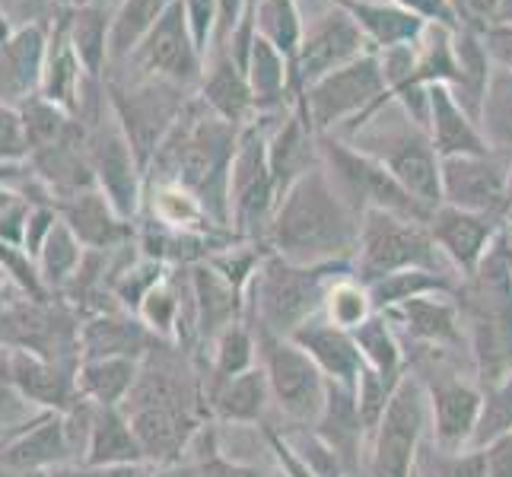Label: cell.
Masks as SVG:
<instances>
[{"instance_id": "cell-14", "label": "cell", "mask_w": 512, "mask_h": 477, "mask_svg": "<svg viewBox=\"0 0 512 477\" xmlns=\"http://www.w3.org/2000/svg\"><path fill=\"white\" fill-rule=\"evenodd\" d=\"M366 51H373V48H369V39L357 26V20H353L347 10H341L338 4H331L328 13L315 16V20L306 26L303 42H299V51L290 64L293 99L303 96L315 80H322L325 74H331V70L363 58Z\"/></svg>"}, {"instance_id": "cell-11", "label": "cell", "mask_w": 512, "mask_h": 477, "mask_svg": "<svg viewBox=\"0 0 512 477\" xmlns=\"http://www.w3.org/2000/svg\"><path fill=\"white\" fill-rule=\"evenodd\" d=\"M105 93H109L105 96L109 99V109L115 112L118 125L125 128L140 166L147 172L153 153L160 150L166 134L172 131V125L179 121L182 109L188 105V90L160 77L137 74L131 86L118 80H105Z\"/></svg>"}, {"instance_id": "cell-35", "label": "cell", "mask_w": 512, "mask_h": 477, "mask_svg": "<svg viewBox=\"0 0 512 477\" xmlns=\"http://www.w3.org/2000/svg\"><path fill=\"white\" fill-rule=\"evenodd\" d=\"M245 77H249L258 115L280 112L287 96L293 93L290 90V61L280 55L271 42H264L261 35H255V42H252L249 64H245Z\"/></svg>"}, {"instance_id": "cell-12", "label": "cell", "mask_w": 512, "mask_h": 477, "mask_svg": "<svg viewBox=\"0 0 512 477\" xmlns=\"http://www.w3.org/2000/svg\"><path fill=\"white\" fill-rule=\"evenodd\" d=\"M274 210L277 188L268 166V137L252 121L239 131L233 172H229V229L242 242L268 245Z\"/></svg>"}, {"instance_id": "cell-1", "label": "cell", "mask_w": 512, "mask_h": 477, "mask_svg": "<svg viewBox=\"0 0 512 477\" xmlns=\"http://www.w3.org/2000/svg\"><path fill=\"white\" fill-rule=\"evenodd\" d=\"M360 214L334 188L328 169L319 163L277 201L268 229V249L299 268L350 264L360 242Z\"/></svg>"}, {"instance_id": "cell-25", "label": "cell", "mask_w": 512, "mask_h": 477, "mask_svg": "<svg viewBox=\"0 0 512 477\" xmlns=\"http://www.w3.org/2000/svg\"><path fill=\"white\" fill-rule=\"evenodd\" d=\"M290 341L309 353L328 382L357 388L360 373H363V357H360V347L353 341L350 331L328 322V318L319 312L315 318H309L303 328H296L290 334Z\"/></svg>"}, {"instance_id": "cell-60", "label": "cell", "mask_w": 512, "mask_h": 477, "mask_svg": "<svg viewBox=\"0 0 512 477\" xmlns=\"http://www.w3.org/2000/svg\"><path fill=\"white\" fill-rule=\"evenodd\" d=\"M506 198H509V214H512V163H509V188H506Z\"/></svg>"}, {"instance_id": "cell-3", "label": "cell", "mask_w": 512, "mask_h": 477, "mask_svg": "<svg viewBox=\"0 0 512 477\" xmlns=\"http://www.w3.org/2000/svg\"><path fill=\"white\" fill-rule=\"evenodd\" d=\"M471 369L484 392L512 379V236L500 233L481 268L458 284Z\"/></svg>"}, {"instance_id": "cell-20", "label": "cell", "mask_w": 512, "mask_h": 477, "mask_svg": "<svg viewBox=\"0 0 512 477\" xmlns=\"http://www.w3.org/2000/svg\"><path fill=\"white\" fill-rule=\"evenodd\" d=\"M131 417V427L137 433V443L144 449L150 468L185 462V455L201 433L198 411H175V408H125Z\"/></svg>"}, {"instance_id": "cell-52", "label": "cell", "mask_w": 512, "mask_h": 477, "mask_svg": "<svg viewBox=\"0 0 512 477\" xmlns=\"http://www.w3.org/2000/svg\"><path fill=\"white\" fill-rule=\"evenodd\" d=\"M245 4L249 0H217V35H214V48H226V42L233 39L236 26L245 16Z\"/></svg>"}, {"instance_id": "cell-62", "label": "cell", "mask_w": 512, "mask_h": 477, "mask_svg": "<svg viewBox=\"0 0 512 477\" xmlns=\"http://www.w3.org/2000/svg\"><path fill=\"white\" fill-rule=\"evenodd\" d=\"M455 4H458V0H455Z\"/></svg>"}, {"instance_id": "cell-40", "label": "cell", "mask_w": 512, "mask_h": 477, "mask_svg": "<svg viewBox=\"0 0 512 477\" xmlns=\"http://www.w3.org/2000/svg\"><path fill=\"white\" fill-rule=\"evenodd\" d=\"M478 128L487 140L490 153L512 159V70L500 64H493L490 70Z\"/></svg>"}, {"instance_id": "cell-8", "label": "cell", "mask_w": 512, "mask_h": 477, "mask_svg": "<svg viewBox=\"0 0 512 477\" xmlns=\"http://www.w3.org/2000/svg\"><path fill=\"white\" fill-rule=\"evenodd\" d=\"M353 147L379 159L423 207L430 210L443 207V172H439L443 159H439L430 134L417 128L404 112H401V125H379L376 131H357L353 134Z\"/></svg>"}, {"instance_id": "cell-26", "label": "cell", "mask_w": 512, "mask_h": 477, "mask_svg": "<svg viewBox=\"0 0 512 477\" xmlns=\"http://www.w3.org/2000/svg\"><path fill=\"white\" fill-rule=\"evenodd\" d=\"M191 293H194V325H198V344H214L226 328L245 322V293L236 290L223 274L210 264L191 268Z\"/></svg>"}, {"instance_id": "cell-10", "label": "cell", "mask_w": 512, "mask_h": 477, "mask_svg": "<svg viewBox=\"0 0 512 477\" xmlns=\"http://www.w3.org/2000/svg\"><path fill=\"white\" fill-rule=\"evenodd\" d=\"M430 436V395L411 369L369 436V477H414L417 452Z\"/></svg>"}, {"instance_id": "cell-57", "label": "cell", "mask_w": 512, "mask_h": 477, "mask_svg": "<svg viewBox=\"0 0 512 477\" xmlns=\"http://www.w3.org/2000/svg\"><path fill=\"white\" fill-rule=\"evenodd\" d=\"M0 477H51L48 471H32V468H13L0 462Z\"/></svg>"}, {"instance_id": "cell-45", "label": "cell", "mask_w": 512, "mask_h": 477, "mask_svg": "<svg viewBox=\"0 0 512 477\" xmlns=\"http://www.w3.org/2000/svg\"><path fill=\"white\" fill-rule=\"evenodd\" d=\"M169 264L163 261H153V258H144V255H137L128 268H121V274L112 280V296H115V303L137 315V309L144 306V299L163 284V280L169 277Z\"/></svg>"}, {"instance_id": "cell-53", "label": "cell", "mask_w": 512, "mask_h": 477, "mask_svg": "<svg viewBox=\"0 0 512 477\" xmlns=\"http://www.w3.org/2000/svg\"><path fill=\"white\" fill-rule=\"evenodd\" d=\"M481 452L487 462V477H512V433L493 439Z\"/></svg>"}, {"instance_id": "cell-51", "label": "cell", "mask_w": 512, "mask_h": 477, "mask_svg": "<svg viewBox=\"0 0 512 477\" xmlns=\"http://www.w3.org/2000/svg\"><path fill=\"white\" fill-rule=\"evenodd\" d=\"M150 465H90V462H70L55 471L51 477H144Z\"/></svg>"}, {"instance_id": "cell-47", "label": "cell", "mask_w": 512, "mask_h": 477, "mask_svg": "<svg viewBox=\"0 0 512 477\" xmlns=\"http://www.w3.org/2000/svg\"><path fill=\"white\" fill-rule=\"evenodd\" d=\"M395 388H398L395 379H385L376 373V369L363 366L360 382H357V408H360V420H363L366 436H373V430L379 427V420L388 408V401H392Z\"/></svg>"}, {"instance_id": "cell-46", "label": "cell", "mask_w": 512, "mask_h": 477, "mask_svg": "<svg viewBox=\"0 0 512 477\" xmlns=\"http://www.w3.org/2000/svg\"><path fill=\"white\" fill-rule=\"evenodd\" d=\"M373 312L376 309H373V299H369L366 284H360L353 274L334 280L328 296H325V309H322V315L328 318V322H334L344 331L360 328Z\"/></svg>"}, {"instance_id": "cell-13", "label": "cell", "mask_w": 512, "mask_h": 477, "mask_svg": "<svg viewBox=\"0 0 512 477\" xmlns=\"http://www.w3.org/2000/svg\"><path fill=\"white\" fill-rule=\"evenodd\" d=\"M86 150H90V166L96 175V188L112 201L128 223L140 217V207H144V185L147 175L140 159L131 147V140L125 128L118 125L115 112L109 118H96L86 128Z\"/></svg>"}, {"instance_id": "cell-37", "label": "cell", "mask_w": 512, "mask_h": 477, "mask_svg": "<svg viewBox=\"0 0 512 477\" xmlns=\"http://www.w3.org/2000/svg\"><path fill=\"white\" fill-rule=\"evenodd\" d=\"M258 366V338L255 328L249 322H236L233 328H226L220 338L210 344V373H207V388L204 398L210 392H217L220 385L229 379H236L242 373Z\"/></svg>"}, {"instance_id": "cell-27", "label": "cell", "mask_w": 512, "mask_h": 477, "mask_svg": "<svg viewBox=\"0 0 512 477\" xmlns=\"http://www.w3.org/2000/svg\"><path fill=\"white\" fill-rule=\"evenodd\" d=\"M430 125L427 134L439 159L446 156H484L490 153L487 140L478 128V121L468 115V109L455 99L446 83H430Z\"/></svg>"}, {"instance_id": "cell-36", "label": "cell", "mask_w": 512, "mask_h": 477, "mask_svg": "<svg viewBox=\"0 0 512 477\" xmlns=\"http://www.w3.org/2000/svg\"><path fill=\"white\" fill-rule=\"evenodd\" d=\"M462 277L458 274H443V271H398V274H388L379 277L373 284H366L369 299H373V309L376 312H388L408 299H420V296H455Z\"/></svg>"}, {"instance_id": "cell-18", "label": "cell", "mask_w": 512, "mask_h": 477, "mask_svg": "<svg viewBox=\"0 0 512 477\" xmlns=\"http://www.w3.org/2000/svg\"><path fill=\"white\" fill-rule=\"evenodd\" d=\"M430 233L458 277H471L500 239V220L443 204L430 220Z\"/></svg>"}, {"instance_id": "cell-39", "label": "cell", "mask_w": 512, "mask_h": 477, "mask_svg": "<svg viewBox=\"0 0 512 477\" xmlns=\"http://www.w3.org/2000/svg\"><path fill=\"white\" fill-rule=\"evenodd\" d=\"M20 128H23V144H26V156L42 153L48 147H58L61 140H67L80 128V118L64 112L61 105L48 102L42 93L29 96L20 109Z\"/></svg>"}, {"instance_id": "cell-9", "label": "cell", "mask_w": 512, "mask_h": 477, "mask_svg": "<svg viewBox=\"0 0 512 477\" xmlns=\"http://www.w3.org/2000/svg\"><path fill=\"white\" fill-rule=\"evenodd\" d=\"M258 363L271 385L274 408L284 414L290 427H315L328 401V379L303 347L290 338L255 331Z\"/></svg>"}, {"instance_id": "cell-55", "label": "cell", "mask_w": 512, "mask_h": 477, "mask_svg": "<svg viewBox=\"0 0 512 477\" xmlns=\"http://www.w3.org/2000/svg\"><path fill=\"white\" fill-rule=\"evenodd\" d=\"M458 16H465V26H490L493 23V16H497V7H500V0H458Z\"/></svg>"}, {"instance_id": "cell-50", "label": "cell", "mask_w": 512, "mask_h": 477, "mask_svg": "<svg viewBox=\"0 0 512 477\" xmlns=\"http://www.w3.org/2000/svg\"><path fill=\"white\" fill-rule=\"evenodd\" d=\"M395 4L411 10L414 16H420V20H427V23L462 29V16H458L455 0H395Z\"/></svg>"}, {"instance_id": "cell-34", "label": "cell", "mask_w": 512, "mask_h": 477, "mask_svg": "<svg viewBox=\"0 0 512 477\" xmlns=\"http://www.w3.org/2000/svg\"><path fill=\"white\" fill-rule=\"evenodd\" d=\"M271 404H274L271 385H268V376H264L261 363L207 395V411L217 420L239 423V427H249V423L264 420Z\"/></svg>"}, {"instance_id": "cell-7", "label": "cell", "mask_w": 512, "mask_h": 477, "mask_svg": "<svg viewBox=\"0 0 512 477\" xmlns=\"http://www.w3.org/2000/svg\"><path fill=\"white\" fill-rule=\"evenodd\" d=\"M322 166L328 169L334 188L344 194V201L363 217L366 210H388V214L408 217L417 223H430L436 210L423 207L414 194L404 188L379 159L344 144L334 134H319Z\"/></svg>"}, {"instance_id": "cell-4", "label": "cell", "mask_w": 512, "mask_h": 477, "mask_svg": "<svg viewBox=\"0 0 512 477\" xmlns=\"http://www.w3.org/2000/svg\"><path fill=\"white\" fill-rule=\"evenodd\" d=\"M347 271H353L350 264L299 268V264L268 252L245 290V322L255 331L290 338L296 328H303L309 318L325 309L331 284L347 277Z\"/></svg>"}, {"instance_id": "cell-48", "label": "cell", "mask_w": 512, "mask_h": 477, "mask_svg": "<svg viewBox=\"0 0 512 477\" xmlns=\"http://www.w3.org/2000/svg\"><path fill=\"white\" fill-rule=\"evenodd\" d=\"M188 462H194V468H198L194 477H271L258 465H245V462H236V458H226L214 430H210L207 449L201 455H188Z\"/></svg>"}, {"instance_id": "cell-56", "label": "cell", "mask_w": 512, "mask_h": 477, "mask_svg": "<svg viewBox=\"0 0 512 477\" xmlns=\"http://www.w3.org/2000/svg\"><path fill=\"white\" fill-rule=\"evenodd\" d=\"M198 474V468H194V462H175V465H160V468H147L144 477H194Z\"/></svg>"}, {"instance_id": "cell-44", "label": "cell", "mask_w": 512, "mask_h": 477, "mask_svg": "<svg viewBox=\"0 0 512 477\" xmlns=\"http://www.w3.org/2000/svg\"><path fill=\"white\" fill-rule=\"evenodd\" d=\"M414 477H487L481 449H443L433 436L423 439Z\"/></svg>"}, {"instance_id": "cell-43", "label": "cell", "mask_w": 512, "mask_h": 477, "mask_svg": "<svg viewBox=\"0 0 512 477\" xmlns=\"http://www.w3.org/2000/svg\"><path fill=\"white\" fill-rule=\"evenodd\" d=\"M255 10V29L264 42H271L280 55H284L290 64L299 51V42H303V13H299L296 0H258V4H249Z\"/></svg>"}, {"instance_id": "cell-28", "label": "cell", "mask_w": 512, "mask_h": 477, "mask_svg": "<svg viewBox=\"0 0 512 477\" xmlns=\"http://www.w3.org/2000/svg\"><path fill=\"white\" fill-rule=\"evenodd\" d=\"M198 99L236 128L252 125L258 115L249 77H245V70L233 61L226 48H214V61H210V70L204 67Z\"/></svg>"}, {"instance_id": "cell-38", "label": "cell", "mask_w": 512, "mask_h": 477, "mask_svg": "<svg viewBox=\"0 0 512 477\" xmlns=\"http://www.w3.org/2000/svg\"><path fill=\"white\" fill-rule=\"evenodd\" d=\"M350 334L360 347L363 366L376 369V373L385 379H395V382L404 379V373H408L404 344L398 338V331L392 328V322H388L382 312H373L360 328H353Z\"/></svg>"}, {"instance_id": "cell-23", "label": "cell", "mask_w": 512, "mask_h": 477, "mask_svg": "<svg viewBox=\"0 0 512 477\" xmlns=\"http://www.w3.org/2000/svg\"><path fill=\"white\" fill-rule=\"evenodd\" d=\"M322 163L319 150V131L312 128L303 105L296 102V109L280 121V128L268 137V166L274 175L277 201L290 191L293 182H299L309 169Z\"/></svg>"}, {"instance_id": "cell-2", "label": "cell", "mask_w": 512, "mask_h": 477, "mask_svg": "<svg viewBox=\"0 0 512 477\" xmlns=\"http://www.w3.org/2000/svg\"><path fill=\"white\" fill-rule=\"evenodd\" d=\"M239 131L194 96L182 109L160 150L153 153L147 182H175L204 204L220 229H229V172L239 147Z\"/></svg>"}, {"instance_id": "cell-30", "label": "cell", "mask_w": 512, "mask_h": 477, "mask_svg": "<svg viewBox=\"0 0 512 477\" xmlns=\"http://www.w3.org/2000/svg\"><path fill=\"white\" fill-rule=\"evenodd\" d=\"M331 4H338L357 20V26L363 29V35L376 51L414 45L423 35V29H427V20L398 7L395 0L392 4H382V0H331Z\"/></svg>"}, {"instance_id": "cell-33", "label": "cell", "mask_w": 512, "mask_h": 477, "mask_svg": "<svg viewBox=\"0 0 512 477\" xmlns=\"http://www.w3.org/2000/svg\"><path fill=\"white\" fill-rule=\"evenodd\" d=\"M83 462L90 465H147L125 408H96Z\"/></svg>"}, {"instance_id": "cell-6", "label": "cell", "mask_w": 512, "mask_h": 477, "mask_svg": "<svg viewBox=\"0 0 512 477\" xmlns=\"http://www.w3.org/2000/svg\"><path fill=\"white\" fill-rule=\"evenodd\" d=\"M309 115L312 128L319 134H353L360 131L388 102V83L379 51H366L363 58L331 70L315 80L309 90L296 99Z\"/></svg>"}, {"instance_id": "cell-49", "label": "cell", "mask_w": 512, "mask_h": 477, "mask_svg": "<svg viewBox=\"0 0 512 477\" xmlns=\"http://www.w3.org/2000/svg\"><path fill=\"white\" fill-rule=\"evenodd\" d=\"M182 4L188 13L194 42H198V48L207 58V48H214V35H217V0H182Z\"/></svg>"}, {"instance_id": "cell-32", "label": "cell", "mask_w": 512, "mask_h": 477, "mask_svg": "<svg viewBox=\"0 0 512 477\" xmlns=\"http://www.w3.org/2000/svg\"><path fill=\"white\" fill-rule=\"evenodd\" d=\"M64 23H67V35L70 45H74L77 58L83 64V74L93 83H102V74L109 70L112 58H109V45H112V16L105 13L99 4H74L64 10Z\"/></svg>"}, {"instance_id": "cell-58", "label": "cell", "mask_w": 512, "mask_h": 477, "mask_svg": "<svg viewBox=\"0 0 512 477\" xmlns=\"http://www.w3.org/2000/svg\"><path fill=\"white\" fill-rule=\"evenodd\" d=\"M490 26H512V0H500L497 16H493Z\"/></svg>"}, {"instance_id": "cell-31", "label": "cell", "mask_w": 512, "mask_h": 477, "mask_svg": "<svg viewBox=\"0 0 512 477\" xmlns=\"http://www.w3.org/2000/svg\"><path fill=\"white\" fill-rule=\"evenodd\" d=\"M140 376L134 357H86L77 366V392L96 408H125Z\"/></svg>"}, {"instance_id": "cell-54", "label": "cell", "mask_w": 512, "mask_h": 477, "mask_svg": "<svg viewBox=\"0 0 512 477\" xmlns=\"http://www.w3.org/2000/svg\"><path fill=\"white\" fill-rule=\"evenodd\" d=\"M484 42L493 64L512 70V26H484Z\"/></svg>"}, {"instance_id": "cell-59", "label": "cell", "mask_w": 512, "mask_h": 477, "mask_svg": "<svg viewBox=\"0 0 512 477\" xmlns=\"http://www.w3.org/2000/svg\"><path fill=\"white\" fill-rule=\"evenodd\" d=\"M16 29L10 26V16L4 13V10H0V45H4V42H10V35H13Z\"/></svg>"}, {"instance_id": "cell-41", "label": "cell", "mask_w": 512, "mask_h": 477, "mask_svg": "<svg viewBox=\"0 0 512 477\" xmlns=\"http://www.w3.org/2000/svg\"><path fill=\"white\" fill-rule=\"evenodd\" d=\"M175 0H121V7L112 16V45L109 58L112 64L128 61L137 45L144 42V35L163 20V13Z\"/></svg>"}, {"instance_id": "cell-24", "label": "cell", "mask_w": 512, "mask_h": 477, "mask_svg": "<svg viewBox=\"0 0 512 477\" xmlns=\"http://www.w3.org/2000/svg\"><path fill=\"white\" fill-rule=\"evenodd\" d=\"M160 338L125 309L86 315L80 322V360L86 357H134L144 360Z\"/></svg>"}, {"instance_id": "cell-42", "label": "cell", "mask_w": 512, "mask_h": 477, "mask_svg": "<svg viewBox=\"0 0 512 477\" xmlns=\"http://www.w3.org/2000/svg\"><path fill=\"white\" fill-rule=\"evenodd\" d=\"M83 255H86L83 242L74 236V229L58 217L55 229H51L42 245V252L35 255V268H39V277L51 296H58L70 280H74Z\"/></svg>"}, {"instance_id": "cell-15", "label": "cell", "mask_w": 512, "mask_h": 477, "mask_svg": "<svg viewBox=\"0 0 512 477\" xmlns=\"http://www.w3.org/2000/svg\"><path fill=\"white\" fill-rule=\"evenodd\" d=\"M128 61L144 77H160L175 86H185V90L201 86L207 64H204V51L194 42L182 0H175L163 13V20L144 35V42L137 45V51Z\"/></svg>"}, {"instance_id": "cell-22", "label": "cell", "mask_w": 512, "mask_h": 477, "mask_svg": "<svg viewBox=\"0 0 512 477\" xmlns=\"http://www.w3.org/2000/svg\"><path fill=\"white\" fill-rule=\"evenodd\" d=\"M48 35L51 26L32 23L26 29H16L10 42L0 45V102L20 109L29 96L39 93L48 55Z\"/></svg>"}, {"instance_id": "cell-5", "label": "cell", "mask_w": 512, "mask_h": 477, "mask_svg": "<svg viewBox=\"0 0 512 477\" xmlns=\"http://www.w3.org/2000/svg\"><path fill=\"white\" fill-rule=\"evenodd\" d=\"M414 268L458 274L436 245L430 223H417L388 210H366L360 220L357 255H353V277L360 284H373L379 277Z\"/></svg>"}, {"instance_id": "cell-61", "label": "cell", "mask_w": 512, "mask_h": 477, "mask_svg": "<svg viewBox=\"0 0 512 477\" xmlns=\"http://www.w3.org/2000/svg\"><path fill=\"white\" fill-rule=\"evenodd\" d=\"M58 4H61V7L67 10V7H74V4H77V0H58Z\"/></svg>"}, {"instance_id": "cell-19", "label": "cell", "mask_w": 512, "mask_h": 477, "mask_svg": "<svg viewBox=\"0 0 512 477\" xmlns=\"http://www.w3.org/2000/svg\"><path fill=\"white\" fill-rule=\"evenodd\" d=\"M55 210H58V217L74 229V236L83 242V249H90V252H115L137 239L134 223L121 217L99 188H86L80 194L55 201Z\"/></svg>"}, {"instance_id": "cell-17", "label": "cell", "mask_w": 512, "mask_h": 477, "mask_svg": "<svg viewBox=\"0 0 512 477\" xmlns=\"http://www.w3.org/2000/svg\"><path fill=\"white\" fill-rule=\"evenodd\" d=\"M392 328L398 331L401 344L414 350H468L462 309L455 296H420L408 299L395 309L382 312Z\"/></svg>"}, {"instance_id": "cell-29", "label": "cell", "mask_w": 512, "mask_h": 477, "mask_svg": "<svg viewBox=\"0 0 512 477\" xmlns=\"http://www.w3.org/2000/svg\"><path fill=\"white\" fill-rule=\"evenodd\" d=\"M86 83H93V80L83 74V64L77 58L74 45H70L67 23H64V13H61L55 20V26H51V35H48V55H45L39 93L48 102L61 105L64 112L80 118V109L86 102L83 96H90V93H86Z\"/></svg>"}, {"instance_id": "cell-16", "label": "cell", "mask_w": 512, "mask_h": 477, "mask_svg": "<svg viewBox=\"0 0 512 477\" xmlns=\"http://www.w3.org/2000/svg\"><path fill=\"white\" fill-rule=\"evenodd\" d=\"M509 163L512 159L484 153V156H446L443 172V204L503 220L509 214Z\"/></svg>"}, {"instance_id": "cell-21", "label": "cell", "mask_w": 512, "mask_h": 477, "mask_svg": "<svg viewBox=\"0 0 512 477\" xmlns=\"http://www.w3.org/2000/svg\"><path fill=\"white\" fill-rule=\"evenodd\" d=\"M7 350V376L39 411H67L80 398L77 392V366L35 357L26 350Z\"/></svg>"}]
</instances>
